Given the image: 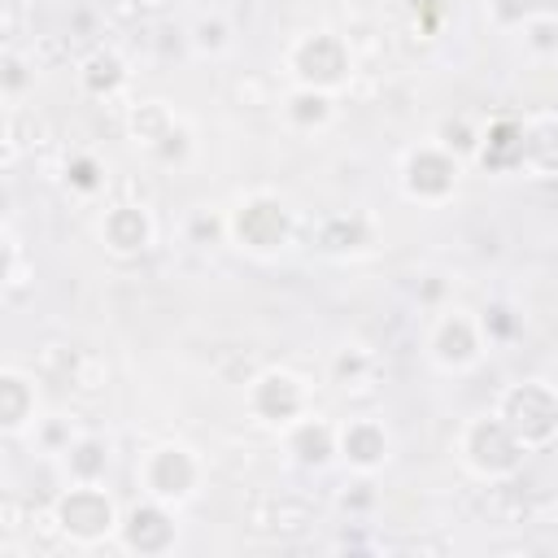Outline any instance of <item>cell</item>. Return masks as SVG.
Returning <instances> with one entry per match:
<instances>
[{"mask_svg":"<svg viewBox=\"0 0 558 558\" xmlns=\"http://www.w3.org/2000/svg\"><path fill=\"white\" fill-rule=\"evenodd\" d=\"M100 240L118 253V257H135L153 244V218L144 205H113L100 218Z\"/></svg>","mask_w":558,"mask_h":558,"instance_id":"8fae6325","label":"cell"},{"mask_svg":"<svg viewBox=\"0 0 558 558\" xmlns=\"http://www.w3.org/2000/svg\"><path fill=\"white\" fill-rule=\"evenodd\" d=\"M331 113H336V105H331V92H323V87H292V96L283 100V118L296 126V131H323L327 122H331Z\"/></svg>","mask_w":558,"mask_h":558,"instance_id":"5bb4252c","label":"cell"},{"mask_svg":"<svg viewBox=\"0 0 558 558\" xmlns=\"http://www.w3.org/2000/svg\"><path fill=\"white\" fill-rule=\"evenodd\" d=\"M336 449L353 471H375L388 462V427L379 418H349L344 427H336Z\"/></svg>","mask_w":558,"mask_h":558,"instance_id":"30bf717a","label":"cell"},{"mask_svg":"<svg viewBox=\"0 0 558 558\" xmlns=\"http://www.w3.org/2000/svg\"><path fill=\"white\" fill-rule=\"evenodd\" d=\"M519 35H523V48L536 52V57H554L558 52V17L549 13H532L519 22Z\"/></svg>","mask_w":558,"mask_h":558,"instance_id":"ac0fdd59","label":"cell"},{"mask_svg":"<svg viewBox=\"0 0 558 558\" xmlns=\"http://www.w3.org/2000/svg\"><path fill=\"white\" fill-rule=\"evenodd\" d=\"M523 453H527V449L514 440V432L501 423L497 410L484 414V418H475V423H466V432H462V458H466V466L480 471V475H493V480H497V475H510Z\"/></svg>","mask_w":558,"mask_h":558,"instance_id":"8992f818","label":"cell"},{"mask_svg":"<svg viewBox=\"0 0 558 558\" xmlns=\"http://www.w3.org/2000/svg\"><path fill=\"white\" fill-rule=\"evenodd\" d=\"M92 174H96V166L83 157V161L74 166V183H78V187H96V179H92Z\"/></svg>","mask_w":558,"mask_h":558,"instance_id":"44dd1931","label":"cell"},{"mask_svg":"<svg viewBox=\"0 0 558 558\" xmlns=\"http://www.w3.org/2000/svg\"><path fill=\"white\" fill-rule=\"evenodd\" d=\"M227 44H231V26L222 17H201L192 26V48L201 57H218V52H227Z\"/></svg>","mask_w":558,"mask_h":558,"instance_id":"ffe728a7","label":"cell"},{"mask_svg":"<svg viewBox=\"0 0 558 558\" xmlns=\"http://www.w3.org/2000/svg\"><path fill=\"white\" fill-rule=\"evenodd\" d=\"M248 401H253V414L270 427H292L301 414H305V401H310V388L301 375L292 371H262L253 384H248Z\"/></svg>","mask_w":558,"mask_h":558,"instance_id":"ba28073f","label":"cell"},{"mask_svg":"<svg viewBox=\"0 0 558 558\" xmlns=\"http://www.w3.org/2000/svg\"><path fill=\"white\" fill-rule=\"evenodd\" d=\"M288 65H292V74H296L301 87H323V92H331V87L344 78V70H349V52L340 48L336 35L310 31L305 39H296Z\"/></svg>","mask_w":558,"mask_h":558,"instance_id":"9c48e42d","label":"cell"},{"mask_svg":"<svg viewBox=\"0 0 558 558\" xmlns=\"http://www.w3.org/2000/svg\"><path fill=\"white\" fill-rule=\"evenodd\" d=\"M401 187L418 205H440L458 187V153H449L440 140L410 148L401 161Z\"/></svg>","mask_w":558,"mask_h":558,"instance_id":"5b68a950","label":"cell"},{"mask_svg":"<svg viewBox=\"0 0 558 558\" xmlns=\"http://www.w3.org/2000/svg\"><path fill=\"white\" fill-rule=\"evenodd\" d=\"M52 523L74 536L78 545H92L100 536L113 532L118 514H113V501L105 497V488L96 480H74L57 501H52Z\"/></svg>","mask_w":558,"mask_h":558,"instance_id":"3957f363","label":"cell"},{"mask_svg":"<svg viewBox=\"0 0 558 558\" xmlns=\"http://www.w3.org/2000/svg\"><path fill=\"white\" fill-rule=\"evenodd\" d=\"M227 240L253 253H275L292 240V214L279 196H244L235 209H227Z\"/></svg>","mask_w":558,"mask_h":558,"instance_id":"7a4b0ae2","label":"cell"},{"mask_svg":"<svg viewBox=\"0 0 558 558\" xmlns=\"http://www.w3.org/2000/svg\"><path fill=\"white\" fill-rule=\"evenodd\" d=\"M140 480H144V493L161 506H179L196 493V480H201V462L192 458V449L183 445H157L144 466H140Z\"/></svg>","mask_w":558,"mask_h":558,"instance_id":"52a82bcc","label":"cell"},{"mask_svg":"<svg viewBox=\"0 0 558 558\" xmlns=\"http://www.w3.org/2000/svg\"><path fill=\"white\" fill-rule=\"evenodd\" d=\"M35 418V384L22 371H0V423L9 436H22Z\"/></svg>","mask_w":558,"mask_h":558,"instance_id":"7c38bea8","label":"cell"},{"mask_svg":"<svg viewBox=\"0 0 558 558\" xmlns=\"http://www.w3.org/2000/svg\"><path fill=\"white\" fill-rule=\"evenodd\" d=\"M122 78H126V65H122V57L118 52H92L87 57V65H83V83L100 96V92H113V87H122Z\"/></svg>","mask_w":558,"mask_h":558,"instance_id":"e0dca14e","label":"cell"},{"mask_svg":"<svg viewBox=\"0 0 558 558\" xmlns=\"http://www.w3.org/2000/svg\"><path fill=\"white\" fill-rule=\"evenodd\" d=\"M366 375H371V353L366 349H340L336 357H331V384H340V388H357V384H366Z\"/></svg>","mask_w":558,"mask_h":558,"instance_id":"d6986e66","label":"cell"},{"mask_svg":"<svg viewBox=\"0 0 558 558\" xmlns=\"http://www.w3.org/2000/svg\"><path fill=\"white\" fill-rule=\"evenodd\" d=\"M484 318H475L471 310H445L436 314L432 331H427V357L440 366V371H471L480 357H484Z\"/></svg>","mask_w":558,"mask_h":558,"instance_id":"277c9868","label":"cell"},{"mask_svg":"<svg viewBox=\"0 0 558 558\" xmlns=\"http://www.w3.org/2000/svg\"><path fill=\"white\" fill-rule=\"evenodd\" d=\"M131 131H135V140H140L144 148H157V144L174 131V113H170L161 100H144V105L131 113Z\"/></svg>","mask_w":558,"mask_h":558,"instance_id":"9a60e30c","label":"cell"},{"mask_svg":"<svg viewBox=\"0 0 558 558\" xmlns=\"http://www.w3.org/2000/svg\"><path fill=\"white\" fill-rule=\"evenodd\" d=\"M288 449H292V458H296L301 466H323L331 453H340V449H336V427L323 423V418L301 414V418L288 427Z\"/></svg>","mask_w":558,"mask_h":558,"instance_id":"4fadbf2b","label":"cell"},{"mask_svg":"<svg viewBox=\"0 0 558 558\" xmlns=\"http://www.w3.org/2000/svg\"><path fill=\"white\" fill-rule=\"evenodd\" d=\"M497 414H501V423L514 432V440L527 453L532 449H545L558 436V392L545 379L510 384L501 392V401H497Z\"/></svg>","mask_w":558,"mask_h":558,"instance_id":"6da1fadb","label":"cell"},{"mask_svg":"<svg viewBox=\"0 0 558 558\" xmlns=\"http://www.w3.org/2000/svg\"><path fill=\"white\" fill-rule=\"evenodd\" d=\"M61 458H65V471H70L74 480H100V475H105V462H109L105 445L92 440V436H78Z\"/></svg>","mask_w":558,"mask_h":558,"instance_id":"2e32d148","label":"cell"}]
</instances>
